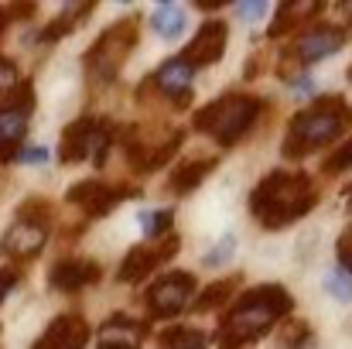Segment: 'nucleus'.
Returning a JSON list of instances; mask_svg holds the SVG:
<instances>
[{
	"mask_svg": "<svg viewBox=\"0 0 352 349\" xmlns=\"http://www.w3.org/2000/svg\"><path fill=\"white\" fill-rule=\"evenodd\" d=\"M325 291H329L332 298H339V302H352V277L346 271L329 274V277H325Z\"/></svg>",
	"mask_w": 352,
	"mask_h": 349,
	"instance_id": "29",
	"label": "nucleus"
},
{
	"mask_svg": "<svg viewBox=\"0 0 352 349\" xmlns=\"http://www.w3.org/2000/svg\"><path fill=\"white\" fill-rule=\"evenodd\" d=\"M195 288H199L195 284V274H188V271H168V274H161L144 291L147 312L154 319H175L178 312H185V305L192 302Z\"/></svg>",
	"mask_w": 352,
	"mask_h": 349,
	"instance_id": "8",
	"label": "nucleus"
},
{
	"mask_svg": "<svg viewBox=\"0 0 352 349\" xmlns=\"http://www.w3.org/2000/svg\"><path fill=\"white\" fill-rule=\"evenodd\" d=\"M31 349H52V346H48L45 339H38V343H34V346H31Z\"/></svg>",
	"mask_w": 352,
	"mask_h": 349,
	"instance_id": "38",
	"label": "nucleus"
},
{
	"mask_svg": "<svg viewBox=\"0 0 352 349\" xmlns=\"http://www.w3.org/2000/svg\"><path fill=\"white\" fill-rule=\"evenodd\" d=\"M212 171H216V158H192V161H185V165H178V168L171 171L168 189H171L175 195H188V192H195Z\"/></svg>",
	"mask_w": 352,
	"mask_h": 349,
	"instance_id": "19",
	"label": "nucleus"
},
{
	"mask_svg": "<svg viewBox=\"0 0 352 349\" xmlns=\"http://www.w3.org/2000/svg\"><path fill=\"white\" fill-rule=\"evenodd\" d=\"M243 277L239 274H230V277H219V281H212L209 288H202V295L192 302V308L195 312H212V308H219L230 295L236 291V284H239Z\"/></svg>",
	"mask_w": 352,
	"mask_h": 349,
	"instance_id": "24",
	"label": "nucleus"
},
{
	"mask_svg": "<svg viewBox=\"0 0 352 349\" xmlns=\"http://www.w3.org/2000/svg\"><path fill=\"white\" fill-rule=\"evenodd\" d=\"M185 21H188V14H185L182 7H175V3H157V10L151 14V24H154V31H157L161 38H168V41L182 38V31H185Z\"/></svg>",
	"mask_w": 352,
	"mask_h": 349,
	"instance_id": "23",
	"label": "nucleus"
},
{
	"mask_svg": "<svg viewBox=\"0 0 352 349\" xmlns=\"http://www.w3.org/2000/svg\"><path fill=\"white\" fill-rule=\"evenodd\" d=\"M161 349H209V336L195 326H171L157 336Z\"/></svg>",
	"mask_w": 352,
	"mask_h": 349,
	"instance_id": "22",
	"label": "nucleus"
},
{
	"mask_svg": "<svg viewBox=\"0 0 352 349\" xmlns=\"http://www.w3.org/2000/svg\"><path fill=\"white\" fill-rule=\"evenodd\" d=\"M349 83H352V65H349Z\"/></svg>",
	"mask_w": 352,
	"mask_h": 349,
	"instance_id": "41",
	"label": "nucleus"
},
{
	"mask_svg": "<svg viewBox=\"0 0 352 349\" xmlns=\"http://www.w3.org/2000/svg\"><path fill=\"white\" fill-rule=\"evenodd\" d=\"M236 14L243 17V21H253V17H260V14H267V3H260V0H253V3H236Z\"/></svg>",
	"mask_w": 352,
	"mask_h": 349,
	"instance_id": "33",
	"label": "nucleus"
},
{
	"mask_svg": "<svg viewBox=\"0 0 352 349\" xmlns=\"http://www.w3.org/2000/svg\"><path fill=\"white\" fill-rule=\"evenodd\" d=\"M100 277H103V267L89 257H62L48 267V284L55 291H65V295L82 291V288L96 284Z\"/></svg>",
	"mask_w": 352,
	"mask_h": 349,
	"instance_id": "12",
	"label": "nucleus"
},
{
	"mask_svg": "<svg viewBox=\"0 0 352 349\" xmlns=\"http://www.w3.org/2000/svg\"><path fill=\"white\" fill-rule=\"evenodd\" d=\"M318 202L315 178L305 171H270L250 195V213L263 230H284L298 220H305Z\"/></svg>",
	"mask_w": 352,
	"mask_h": 349,
	"instance_id": "2",
	"label": "nucleus"
},
{
	"mask_svg": "<svg viewBox=\"0 0 352 349\" xmlns=\"http://www.w3.org/2000/svg\"><path fill=\"white\" fill-rule=\"evenodd\" d=\"M133 195H137V189H130V185H110L103 178H86V182H79L65 192V202L86 209V216L96 220V216L113 213L123 199H133Z\"/></svg>",
	"mask_w": 352,
	"mask_h": 349,
	"instance_id": "9",
	"label": "nucleus"
},
{
	"mask_svg": "<svg viewBox=\"0 0 352 349\" xmlns=\"http://www.w3.org/2000/svg\"><path fill=\"white\" fill-rule=\"evenodd\" d=\"M294 312V298L287 295V288L280 284H256L250 291L239 295V302L230 305V312L223 315L219 329H216V343L219 349H239L260 336H267L280 319H291Z\"/></svg>",
	"mask_w": 352,
	"mask_h": 349,
	"instance_id": "1",
	"label": "nucleus"
},
{
	"mask_svg": "<svg viewBox=\"0 0 352 349\" xmlns=\"http://www.w3.org/2000/svg\"><path fill=\"white\" fill-rule=\"evenodd\" d=\"M3 21H7V14H3V10H0V31H3Z\"/></svg>",
	"mask_w": 352,
	"mask_h": 349,
	"instance_id": "40",
	"label": "nucleus"
},
{
	"mask_svg": "<svg viewBox=\"0 0 352 349\" xmlns=\"http://www.w3.org/2000/svg\"><path fill=\"white\" fill-rule=\"evenodd\" d=\"M352 123V107L342 96H318L311 107L298 110L287 123V137L280 144L284 158H305L311 151L339 140Z\"/></svg>",
	"mask_w": 352,
	"mask_h": 349,
	"instance_id": "3",
	"label": "nucleus"
},
{
	"mask_svg": "<svg viewBox=\"0 0 352 349\" xmlns=\"http://www.w3.org/2000/svg\"><path fill=\"white\" fill-rule=\"evenodd\" d=\"M346 7V17H349V24H352V3H342Z\"/></svg>",
	"mask_w": 352,
	"mask_h": 349,
	"instance_id": "39",
	"label": "nucleus"
},
{
	"mask_svg": "<svg viewBox=\"0 0 352 349\" xmlns=\"http://www.w3.org/2000/svg\"><path fill=\"white\" fill-rule=\"evenodd\" d=\"M182 144H185V130H168V137L164 140H157L137 165H133V171L137 175H151V171H157V168H164L178 151H182Z\"/></svg>",
	"mask_w": 352,
	"mask_h": 349,
	"instance_id": "20",
	"label": "nucleus"
},
{
	"mask_svg": "<svg viewBox=\"0 0 352 349\" xmlns=\"http://www.w3.org/2000/svg\"><path fill=\"white\" fill-rule=\"evenodd\" d=\"M192 76H195L192 65H185L182 59H168L147 83L157 86V93L171 96V103H175L178 110H185V107L192 103Z\"/></svg>",
	"mask_w": 352,
	"mask_h": 349,
	"instance_id": "14",
	"label": "nucleus"
},
{
	"mask_svg": "<svg viewBox=\"0 0 352 349\" xmlns=\"http://www.w3.org/2000/svg\"><path fill=\"white\" fill-rule=\"evenodd\" d=\"M260 114H263V100L246 96V93H226L195 114V130L212 134L219 147H233L236 140L250 134V127L256 123Z\"/></svg>",
	"mask_w": 352,
	"mask_h": 349,
	"instance_id": "4",
	"label": "nucleus"
},
{
	"mask_svg": "<svg viewBox=\"0 0 352 349\" xmlns=\"http://www.w3.org/2000/svg\"><path fill=\"white\" fill-rule=\"evenodd\" d=\"M226 41H230V28H226V21H206V24L195 31V38L185 45V52H182L178 59H182L185 65H192V69L212 65V62L223 59Z\"/></svg>",
	"mask_w": 352,
	"mask_h": 349,
	"instance_id": "11",
	"label": "nucleus"
},
{
	"mask_svg": "<svg viewBox=\"0 0 352 349\" xmlns=\"http://www.w3.org/2000/svg\"><path fill=\"white\" fill-rule=\"evenodd\" d=\"M336 253H339L342 271H346V274H352V226H346V230H342L339 243H336Z\"/></svg>",
	"mask_w": 352,
	"mask_h": 349,
	"instance_id": "31",
	"label": "nucleus"
},
{
	"mask_svg": "<svg viewBox=\"0 0 352 349\" xmlns=\"http://www.w3.org/2000/svg\"><path fill=\"white\" fill-rule=\"evenodd\" d=\"M17 161H21V165H45V161H48V151H45V147H21Z\"/></svg>",
	"mask_w": 352,
	"mask_h": 349,
	"instance_id": "32",
	"label": "nucleus"
},
{
	"mask_svg": "<svg viewBox=\"0 0 352 349\" xmlns=\"http://www.w3.org/2000/svg\"><path fill=\"white\" fill-rule=\"evenodd\" d=\"M17 277H21V274H17L14 267H0V302H3V298H7L10 291H14Z\"/></svg>",
	"mask_w": 352,
	"mask_h": 349,
	"instance_id": "34",
	"label": "nucleus"
},
{
	"mask_svg": "<svg viewBox=\"0 0 352 349\" xmlns=\"http://www.w3.org/2000/svg\"><path fill=\"white\" fill-rule=\"evenodd\" d=\"M175 253H178V233H168L164 240H157V246H154V243L130 246L126 257H123V264H120V271H117V281L120 284H137V281H144L151 271H157L164 260H171Z\"/></svg>",
	"mask_w": 352,
	"mask_h": 349,
	"instance_id": "10",
	"label": "nucleus"
},
{
	"mask_svg": "<svg viewBox=\"0 0 352 349\" xmlns=\"http://www.w3.org/2000/svg\"><path fill=\"white\" fill-rule=\"evenodd\" d=\"M291 89H294V93H305V96H311V93H315V83H311L308 76H298V79H291Z\"/></svg>",
	"mask_w": 352,
	"mask_h": 349,
	"instance_id": "35",
	"label": "nucleus"
},
{
	"mask_svg": "<svg viewBox=\"0 0 352 349\" xmlns=\"http://www.w3.org/2000/svg\"><path fill=\"white\" fill-rule=\"evenodd\" d=\"M24 134H28V114L3 107L0 110V161H17Z\"/></svg>",
	"mask_w": 352,
	"mask_h": 349,
	"instance_id": "17",
	"label": "nucleus"
},
{
	"mask_svg": "<svg viewBox=\"0 0 352 349\" xmlns=\"http://www.w3.org/2000/svg\"><path fill=\"white\" fill-rule=\"evenodd\" d=\"M322 7H325V3H318V0H308V3H280V7H277V17H274L270 28H267V38L277 41V38L291 34L298 24H305L308 17H315Z\"/></svg>",
	"mask_w": 352,
	"mask_h": 349,
	"instance_id": "18",
	"label": "nucleus"
},
{
	"mask_svg": "<svg viewBox=\"0 0 352 349\" xmlns=\"http://www.w3.org/2000/svg\"><path fill=\"white\" fill-rule=\"evenodd\" d=\"M349 168H352V137L346 144H339V147L322 161V171H325V175H339V171H349Z\"/></svg>",
	"mask_w": 352,
	"mask_h": 349,
	"instance_id": "26",
	"label": "nucleus"
},
{
	"mask_svg": "<svg viewBox=\"0 0 352 349\" xmlns=\"http://www.w3.org/2000/svg\"><path fill=\"white\" fill-rule=\"evenodd\" d=\"M151 326L140 319H130L126 312H113L96 329V349H140L147 339Z\"/></svg>",
	"mask_w": 352,
	"mask_h": 349,
	"instance_id": "13",
	"label": "nucleus"
},
{
	"mask_svg": "<svg viewBox=\"0 0 352 349\" xmlns=\"http://www.w3.org/2000/svg\"><path fill=\"white\" fill-rule=\"evenodd\" d=\"M346 45V28L342 24H315L311 31H305L294 45H287L277 59V76L284 83L298 79L305 65H315L329 55H336Z\"/></svg>",
	"mask_w": 352,
	"mask_h": 349,
	"instance_id": "7",
	"label": "nucleus"
},
{
	"mask_svg": "<svg viewBox=\"0 0 352 349\" xmlns=\"http://www.w3.org/2000/svg\"><path fill=\"white\" fill-rule=\"evenodd\" d=\"M89 322L82 319V315H76V312H62L52 326H48V332L41 336L45 343L52 349H82L89 343Z\"/></svg>",
	"mask_w": 352,
	"mask_h": 349,
	"instance_id": "16",
	"label": "nucleus"
},
{
	"mask_svg": "<svg viewBox=\"0 0 352 349\" xmlns=\"http://www.w3.org/2000/svg\"><path fill=\"white\" fill-rule=\"evenodd\" d=\"M280 339H284V346H287V349H301V346H308V339H311V329H308L301 319H287V322H284V332H280Z\"/></svg>",
	"mask_w": 352,
	"mask_h": 349,
	"instance_id": "27",
	"label": "nucleus"
},
{
	"mask_svg": "<svg viewBox=\"0 0 352 349\" xmlns=\"http://www.w3.org/2000/svg\"><path fill=\"white\" fill-rule=\"evenodd\" d=\"M171 223H175V213L171 209H157V213H140V226L151 240H164L171 233Z\"/></svg>",
	"mask_w": 352,
	"mask_h": 349,
	"instance_id": "25",
	"label": "nucleus"
},
{
	"mask_svg": "<svg viewBox=\"0 0 352 349\" xmlns=\"http://www.w3.org/2000/svg\"><path fill=\"white\" fill-rule=\"evenodd\" d=\"M256 76H260V55H253L246 62V79H256Z\"/></svg>",
	"mask_w": 352,
	"mask_h": 349,
	"instance_id": "36",
	"label": "nucleus"
},
{
	"mask_svg": "<svg viewBox=\"0 0 352 349\" xmlns=\"http://www.w3.org/2000/svg\"><path fill=\"white\" fill-rule=\"evenodd\" d=\"M342 202H346V206H349V209H352V182H349V185H346V189H342Z\"/></svg>",
	"mask_w": 352,
	"mask_h": 349,
	"instance_id": "37",
	"label": "nucleus"
},
{
	"mask_svg": "<svg viewBox=\"0 0 352 349\" xmlns=\"http://www.w3.org/2000/svg\"><path fill=\"white\" fill-rule=\"evenodd\" d=\"M233 250H236V236L233 233H226V236H223V240L202 257V264H206V267H219V264H226V260L233 257Z\"/></svg>",
	"mask_w": 352,
	"mask_h": 349,
	"instance_id": "28",
	"label": "nucleus"
},
{
	"mask_svg": "<svg viewBox=\"0 0 352 349\" xmlns=\"http://www.w3.org/2000/svg\"><path fill=\"white\" fill-rule=\"evenodd\" d=\"M17 83H21V72H17V65H14L10 59H0V96H3V93H10Z\"/></svg>",
	"mask_w": 352,
	"mask_h": 349,
	"instance_id": "30",
	"label": "nucleus"
},
{
	"mask_svg": "<svg viewBox=\"0 0 352 349\" xmlns=\"http://www.w3.org/2000/svg\"><path fill=\"white\" fill-rule=\"evenodd\" d=\"M48 233H52L48 202H45V199H28V202L17 209V220L3 230L0 253H3V257H14V260H31V257H38V253L45 250Z\"/></svg>",
	"mask_w": 352,
	"mask_h": 349,
	"instance_id": "6",
	"label": "nucleus"
},
{
	"mask_svg": "<svg viewBox=\"0 0 352 349\" xmlns=\"http://www.w3.org/2000/svg\"><path fill=\"white\" fill-rule=\"evenodd\" d=\"M93 127H96V116H79L62 130V140H58L62 165H76V161H86L93 154Z\"/></svg>",
	"mask_w": 352,
	"mask_h": 349,
	"instance_id": "15",
	"label": "nucleus"
},
{
	"mask_svg": "<svg viewBox=\"0 0 352 349\" xmlns=\"http://www.w3.org/2000/svg\"><path fill=\"white\" fill-rule=\"evenodd\" d=\"M93 10H96V3H79V7H65V10H62V17H55V21H52V24H48L45 31H41V41H45V45H55L58 38L72 34V31H76V28H79V24H82V21H86V17L93 14Z\"/></svg>",
	"mask_w": 352,
	"mask_h": 349,
	"instance_id": "21",
	"label": "nucleus"
},
{
	"mask_svg": "<svg viewBox=\"0 0 352 349\" xmlns=\"http://www.w3.org/2000/svg\"><path fill=\"white\" fill-rule=\"evenodd\" d=\"M137 48V17L130 14V17H120L113 21L93 45H89V52L82 55V65H86V76L93 79V83H113L117 79V72L123 69V62H126V55Z\"/></svg>",
	"mask_w": 352,
	"mask_h": 349,
	"instance_id": "5",
	"label": "nucleus"
}]
</instances>
